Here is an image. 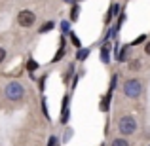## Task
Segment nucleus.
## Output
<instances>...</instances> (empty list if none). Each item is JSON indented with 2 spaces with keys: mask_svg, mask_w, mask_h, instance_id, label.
Here are the masks:
<instances>
[{
  "mask_svg": "<svg viewBox=\"0 0 150 146\" xmlns=\"http://www.w3.org/2000/svg\"><path fill=\"white\" fill-rule=\"evenodd\" d=\"M118 131L122 133V137H127V135H133L137 131V121L133 116H122L118 120Z\"/></svg>",
  "mask_w": 150,
  "mask_h": 146,
  "instance_id": "1",
  "label": "nucleus"
},
{
  "mask_svg": "<svg viewBox=\"0 0 150 146\" xmlns=\"http://www.w3.org/2000/svg\"><path fill=\"white\" fill-rule=\"evenodd\" d=\"M141 93H143V84H141L139 80H135V78H133V80H127V82L124 84V95H125V97L137 99Z\"/></svg>",
  "mask_w": 150,
  "mask_h": 146,
  "instance_id": "2",
  "label": "nucleus"
},
{
  "mask_svg": "<svg viewBox=\"0 0 150 146\" xmlns=\"http://www.w3.org/2000/svg\"><path fill=\"white\" fill-rule=\"evenodd\" d=\"M6 97L10 101H21L25 97V87L19 82H11V84L6 85Z\"/></svg>",
  "mask_w": 150,
  "mask_h": 146,
  "instance_id": "3",
  "label": "nucleus"
},
{
  "mask_svg": "<svg viewBox=\"0 0 150 146\" xmlns=\"http://www.w3.org/2000/svg\"><path fill=\"white\" fill-rule=\"evenodd\" d=\"M17 23H19V27L29 29V27H33L34 23H36V15H34V11H30V10H21L17 13Z\"/></svg>",
  "mask_w": 150,
  "mask_h": 146,
  "instance_id": "4",
  "label": "nucleus"
},
{
  "mask_svg": "<svg viewBox=\"0 0 150 146\" xmlns=\"http://www.w3.org/2000/svg\"><path fill=\"white\" fill-rule=\"evenodd\" d=\"M112 146H129V140L124 139V137H120V139H114L112 140Z\"/></svg>",
  "mask_w": 150,
  "mask_h": 146,
  "instance_id": "5",
  "label": "nucleus"
},
{
  "mask_svg": "<svg viewBox=\"0 0 150 146\" xmlns=\"http://www.w3.org/2000/svg\"><path fill=\"white\" fill-rule=\"evenodd\" d=\"M108 53H110V49H108V48H103V51H101V59H103V63H108V61H110Z\"/></svg>",
  "mask_w": 150,
  "mask_h": 146,
  "instance_id": "6",
  "label": "nucleus"
},
{
  "mask_svg": "<svg viewBox=\"0 0 150 146\" xmlns=\"http://www.w3.org/2000/svg\"><path fill=\"white\" fill-rule=\"evenodd\" d=\"M139 68H141V61H137V59H135V61L129 63V70H133V72H135V70H139Z\"/></svg>",
  "mask_w": 150,
  "mask_h": 146,
  "instance_id": "7",
  "label": "nucleus"
},
{
  "mask_svg": "<svg viewBox=\"0 0 150 146\" xmlns=\"http://www.w3.org/2000/svg\"><path fill=\"white\" fill-rule=\"evenodd\" d=\"M78 13H80V8L74 6L72 8V21H76V19H78Z\"/></svg>",
  "mask_w": 150,
  "mask_h": 146,
  "instance_id": "8",
  "label": "nucleus"
},
{
  "mask_svg": "<svg viewBox=\"0 0 150 146\" xmlns=\"http://www.w3.org/2000/svg\"><path fill=\"white\" fill-rule=\"evenodd\" d=\"M4 59H6V49H4V48H0V65L4 63Z\"/></svg>",
  "mask_w": 150,
  "mask_h": 146,
  "instance_id": "9",
  "label": "nucleus"
},
{
  "mask_svg": "<svg viewBox=\"0 0 150 146\" xmlns=\"http://www.w3.org/2000/svg\"><path fill=\"white\" fill-rule=\"evenodd\" d=\"M88 53H89L88 49H82L80 53H78V59H86V57H88Z\"/></svg>",
  "mask_w": 150,
  "mask_h": 146,
  "instance_id": "10",
  "label": "nucleus"
},
{
  "mask_svg": "<svg viewBox=\"0 0 150 146\" xmlns=\"http://www.w3.org/2000/svg\"><path fill=\"white\" fill-rule=\"evenodd\" d=\"M61 29H63V32H69V23L63 21V23H61Z\"/></svg>",
  "mask_w": 150,
  "mask_h": 146,
  "instance_id": "11",
  "label": "nucleus"
},
{
  "mask_svg": "<svg viewBox=\"0 0 150 146\" xmlns=\"http://www.w3.org/2000/svg\"><path fill=\"white\" fill-rule=\"evenodd\" d=\"M51 27H53V23H46V27H44V29H42V30H40V32H46V30H50V29H51Z\"/></svg>",
  "mask_w": 150,
  "mask_h": 146,
  "instance_id": "12",
  "label": "nucleus"
},
{
  "mask_svg": "<svg viewBox=\"0 0 150 146\" xmlns=\"http://www.w3.org/2000/svg\"><path fill=\"white\" fill-rule=\"evenodd\" d=\"M72 44H74V46H78V48H80V40H78V36H74V34H72Z\"/></svg>",
  "mask_w": 150,
  "mask_h": 146,
  "instance_id": "13",
  "label": "nucleus"
},
{
  "mask_svg": "<svg viewBox=\"0 0 150 146\" xmlns=\"http://www.w3.org/2000/svg\"><path fill=\"white\" fill-rule=\"evenodd\" d=\"M144 53H146V55H150V42H148L146 46H144Z\"/></svg>",
  "mask_w": 150,
  "mask_h": 146,
  "instance_id": "14",
  "label": "nucleus"
},
{
  "mask_svg": "<svg viewBox=\"0 0 150 146\" xmlns=\"http://www.w3.org/2000/svg\"><path fill=\"white\" fill-rule=\"evenodd\" d=\"M29 68H30V72H33V68H36V63L30 61V63H29Z\"/></svg>",
  "mask_w": 150,
  "mask_h": 146,
  "instance_id": "15",
  "label": "nucleus"
},
{
  "mask_svg": "<svg viewBox=\"0 0 150 146\" xmlns=\"http://www.w3.org/2000/svg\"><path fill=\"white\" fill-rule=\"evenodd\" d=\"M65 2H72V0H65Z\"/></svg>",
  "mask_w": 150,
  "mask_h": 146,
  "instance_id": "16",
  "label": "nucleus"
},
{
  "mask_svg": "<svg viewBox=\"0 0 150 146\" xmlns=\"http://www.w3.org/2000/svg\"><path fill=\"white\" fill-rule=\"evenodd\" d=\"M148 146H150V144H148Z\"/></svg>",
  "mask_w": 150,
  "mask_h": 146,
  "instance_id": "17",
  "label": "nucleus"
}]
</instances>
